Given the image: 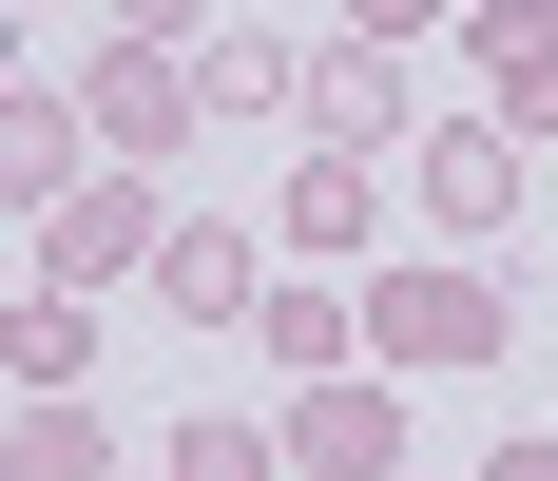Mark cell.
Here are the masks:
<instances>
[{
	"mask_svg": "<svg viewBox=\"0 0 558 481\" xmlns=\"http://www.w3.org/2000/svg\"><path fill=\"white\" fill-rule=\"evenodd\" d=\"M404 193H424V231H444V251H482V231H520V193H539V155H520L501 116H444V135L404 155Z\"/></svg>",
	"mask_w": 558,
	"mask_h": 481,
	"instance_id": "277c9868",
	"label": "cell"
},
{
	"mask_svg": "<svg viewBox=\"0 0 558 481\" xmlns=\"http://www.w3.org/2000/svg\"><path fill=\"white\" fill-rule=\"evenodd\" d=\"M308 77H328V39H289V20H213V39H193L213 135H231V116H308Z\"/></svg>",
	"mask_w": 558,
	"mask_h": 481,
	"instance_id": "9c48e42d",
	"label": "cell"
},
{
	"mask_svg": "<svg viewBox=\"0 0 558 481\" xmlns=\"http://www.w3.org/2000/svg\"><path fill=\"white\" fill-rule=\"evenodd\" d=\"M0 481H135V443H116V405H20Z\"/></svg>",
	"mask_w": 558,
	"mask_h": 481,
	"instance_id": "5bb4252c",
	"label": "cell"
},
{
	"mask_svg": "<svg viewBox=\"0 0 558 481\" xmlns=\"http://www.w3.org/2000/svg\"><path fill=\"white\" fill-rule=\"evenodd\" d=\"M482 116L558 135V0H482Z\"/></svg>",
	"mask_w": 558,
	"mask_h": 481,
	"instance_id": "8fae6325",
	"label": "cell"
},
{
	"mask_svg": "<svg viewBox=\"0 0 558 481\" xmlns=\"http://www.w3.org/2000/svg\"><path fill=\"white\" fill-rule=\"evenodd\" d=\"M482 481H558V443H539V424H520V443H482Z\"/></svg>",
	"mask_w": 558,
	"mask_h": 481,
	"instance_id": "2e32d148",
	"label": "cell"
},
{
	"mask_svg": "<svg viewBox=\"0 0 558 481\" xmlns=\"http://www.w3.org/2000/svg\"><path fill=\"white\" fill-rule=\"evenodd\" d=\"M155 309H173V327H270V231H251V213H173Z\"/></svg>",
	"mask_w": 558,
	"mask_h": 481,
	"instance_id": "52a82bcc",
	"label": "cell"
},
{
	"mask_svg": "<svg viewBox=\"0 0 558 481\" xmlns=\"http://www.w3.org/2000/svg\"><path fill=\"white\" fill-rule=\"evenodd\" d=\"M366 231H386V173H366V155H289V193H270V251H308V269H366Z\"/></svg>",
	"mask_w": 558,
	"mask_h": 481,
	"instance_id": "30bf717a",
	"label": "cell"
},
{
	"mask_svg": "<svg viewBox=\"0 0 558 481\" xmlns=\"http://www.w3.org/2000/svg\"><path fill=\"white\" fill-rule=\"evenodd\" d=\"M520 347V289L482 251H404V269H366V366L386 385H424V366H501Z\"/></svg>",
	"mask_w": 558,
	"mask_h": 481,
	"instance_id": "6da1fadb",
	"label": "cell"
},
{
	"mask_svg": "<svg viewBox=\"0 0 558 481\" xmlns=\"http://www.w3.org/2000/svg\"><path fill=\"white\" fill-rule=\"evenodd\" d=\"M251 347H270V366H289V405H308V385H347V366H366V289H270V327H251Z\"/></svg>",
	"mask_w": 558,
	"mask_h": 481,
	"instance_id": "4fadbf2b",
	"label": "cell"
},
{
	"mask_svg": "<svg viewBox=\"0 0 558 481\" xmlns=\"http://www.w3.org/2000/svg\"><path fill=\"white\" fill-rule=\"evenodd\" d=\"M20 251H39V269H20V289H77V309H97L116 269L155 289V251H173V193H155V173H97V193H77V213H58V231H20Z\"/></svg>",
	"mask_w": 558,
	"mask_h": 481,
	"instance_id": "3957f363",
	"label": "cell"
},
{
	"mask_svg": "<svg viewBox=\"0 0 558 481\" xmlns=\"http://www.w3.org/2000/svg\"><path fill=\"white\" fill-rule=\"evenodd\" d=\"M155 481H289V424H231V405H193V424H155Z\"/></svg>",
	"mask_w": 558,
	"mask_h": 481,
	"instance_id": "9a60e30c",
	"label": "cell"
},
{
	"mask_svg": "<svg viewBox=\"0 0 558 481\" xmlns=\"http://www.w3.org/2000/svg\"><path fill=\"white\" fill-rule=\"evenodd\" d=\"M308 155H424V97H404V39H366V20H347L328 39V77H308Z\"/></svg>",
	"mask_w": 558,
	"mask_h": 481,
	"instance_id": "5b68a950",
	"label": "cell"
},
{
	"mask_svg": "<svg viewBox=\"0 0 558 481\" xmlns=\"http://www.w3.org/2000/svg\"><path fill=\"white\" fill-rule=\"evenodd\" d=\"M270 424H289V481H404V385L386 366L308 385V405H270Z\"/></svg>",
	"mask_w": 558,
	"mask_h": 481,
	"instance_id": "ba28073f",
	"label": "cell"
},
{
	"mask_svg": "<svg viewBox=\"0 0 558 481\" xmlns=\"http://www.w3.org/2000/svg\"><path fill=\"white\" fill-rule=\"evenodd\" d=\"M97 173H116V155H97V116L58 97V77H20V97H0V193H20V231H58Z\"/></svg>",
	"mask_w": 558,
	"mask_h": 481,
	"instance_id": "8992f818",
	"label": "cell"
},
{
	"mask_svg": "<svg viewBox=\"0 0 558 481\" xmlns=\"http://www.w3.org/2000/svg\"><path fill=\"white\" fill-rule=\"evenodd\" d=\"M77 116H97L116 173H173L193 135H213V97H193V58H173V39H97V58H77Z\"/></svg>",
	"mask_w": 558,
	"mask_h": 481,
	"instance_id": "7a4b0ae2",
	"label": "cell"
},
{
	"mask_svg": "<svg viewBox=\"0 0 558 481\" xmlns=\"http://www.w3.org/2000/svg\"><path fill=\"white\" fill-rule=\"evenodd\" d=\"M0 366H20V405H97V309L77 289H20L0 309Z\"/></svg>",
	"mask_w": 558,
	"mask_h": 481,
	"instance_id": "7c38bea8",
	"label": "cell"
}]
</instances>
